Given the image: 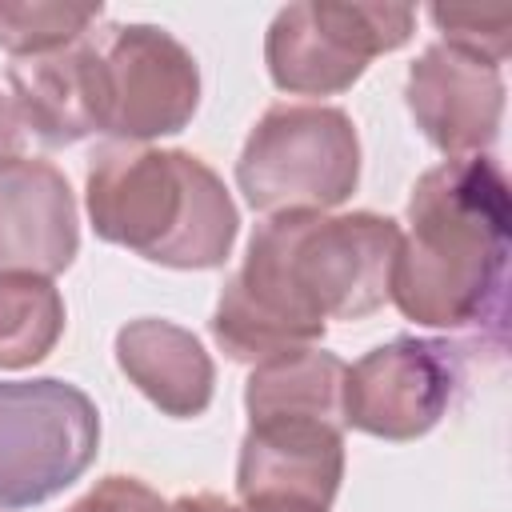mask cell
I'll return each mask as SVG.
<instances>
[{"label": "cell", "instance_id": "cell-1", "mask_svg": "<svg viewBox=\"0 0 512 512\" xmlns=\"http://www.w3.org/2000/svg\"><path fill=\"white\" fill-rule=\"evenodd\" d=\"M400 236L376 212L268 216L216 300L212 340L244 364L312 348L328 320H360L388 300Z\"/></svg>", "mask_w": 512, "mask_h": 512}, {"label": "cell", "instance_id": "cell-2", "mask_svg": "<svg viewBox=\"0 0 512 512\" xmlns=\"http://www.w3.org/2000/svg\"><path fill=\"white\" fill-rule=\"evenodd\" d=\"M512 252V200L492 156H456L428 168L408 200V236L392 264L388 296L428 328L504 332Z\"/></svg>", "mask_w": 512, "mask_h": 512}, {"label": "cell", "instance_id": "cell-3", "mask_svg": "<svg viewBox=\"0 0 512 512\" xmlns=\"http://www.w3.org/2000/svg\"><path fill=\"white\" fill-rule=\"evenodd\" d=\"M88 216L100 240L168 268H216L236 240L220 176L180 148L104 144L88 164Z\"/></svg>", "mask_w": 512, "mask_h": 512}, {"label": "cell", "instance_id": "cell-4", "mask_svg": "<svg viewBox=\"0 0 512 512\" xmlns=\"http://www.w3.org/2000/svg\"><path fill=\"white\" fill-rule=\"evenodd\" d=\"M360 180V140L340 108H268L236 160V184L256 212H324L352 196Z\"/></svg>", "mask_w": 512, "mask_h": 512}, {"label": "cell", "instance_id": "cell-5", "mask_svg": "<svg viewBox=\"0 0 512 512\" xmlns=\"http://www.w3.org/2000/svg\"><path fill=\"white\" fill-rule=\"evenodd\" d=\"M100 412L64 380H0V508L64 492L96 456Z\"/></svg>", "mask_w": 512, "mask_h": 512}, {"label": "cell", "instance_id": "cell-6", "mask_svg": "<svg viewBox=\"0 0 512 512\" xmlns=\"http://www.w3.org/2000/svg\"><path fill=\"white\" fill-rule=\"evenodd\" d=\"M416 12L404 4H332L308 0L276 12L264 60L272 84L296 96H332L352 88L368 60L412 36Z\"/></svg>", "mask_w": 512, "mask_h": 512}, {"label": "cell", "instance_id": "cell-7", "mask_svg": "<svg viewBox=\"0 0 512 512\" xmlns=\"http://www.w3.org/2000/svg\"><path fill=\"white\" fill-rule=\"evenodd\" d=\"M100 60V132L128 144L180 132L200 104L192 52L156 24H108L92 32Z\"/></svg>", "mask_w": 512, "mask_h": 512}, {"label": "cell", "instance_id": "cell-8", "mask_svg": "<svg viewBox=\"0 0 512 512\" xmlns=\"http://www.w3.org/2000/svg\"><path fill=\"white\" fill-rule=\"evenodd\" d=\"M460 368L448 344L400 336L344 376V424L380 440L424 436L452 404Z\"/></svg>", "mask_w": 512, "mask_h": 512}, {"label": "cell", "instance_id": "cell-9", "mask_svg": "<svg viewBox=\"0 0 512 512\" xmlns=\"http://www.w3.org/2000/svg\"><path fill=\"white\" fill-rule=\"evenodd\" d=\"M344 476V436L320 420L248 424L236 496L248 512H328Z\"/></svg>", "mask_w": 512, "mask_h": 512}, {"label": "cell", "instance_id": "cell-10", "mask_svg": "<svg viewBox=\"0 0 512 512\" xmlns=\"http://www.w3.org/2000/svg\"><path fill=\"white\" fill-rule=\"evenodd\" d=\"M408 112L416 128L448 156H480L504 116V80L496 64H484L452 44H432L408 68Z\"/></svg>", "mask_w": 512, "mask_h": 512}, {"label": "cell", "instance_id": "cell-11", "mask_svg": "<svg viewBox=\"0 0 512 512\" xmlns=\"http://www.w3.org/2000/svg\"><path fill=\"white\" fill-rule=\"evenodd\" d=\"M80 244L68 180L32 156L0 164V276H56Z\"/></svg>", "mask_w": 512, "mask_h": 512}, {"label": "cell", "instance_id": "cell-12", "mask_svg": "<svg viewBox=\"0 0 512 512\" xmlns=\"http://www.w3.org/2000/svg\"><path fill=\"white\" fill-rule=\"evenodd\" d=\"M12 108L44 144H76L100 132V60L92 28L40 56L8 64Z\"/></svg>", "mask_w": 512, "mask_h": 512}, {"label": "cell", "instance_id": "cell-13", "mask_svg": "<svg viewBox=\"0 0 512 512\" xmlns=\"http://www.w3.org/2000/svg\"><path fill=\"white\" fill-rule=\"evenodd\" d=\"M124 376L168 416H200L212 400V360L204 344L172 320H132L116 336Z\"/></svg>", "mask_w": 512, "mask_h": 512}, {"label": "cell", "instance_id": "cell-14", "mask_svg": "<svg viewBox=\"0 0 512 512\" xmlns=\"http://www.w3.org/2000/svg\"><path fill=\"white\" fill-rule=\"evenodd\" d=\"M344 360L300 348L252 368L244 384L248 424L260 420H320L344 428Z\"/></svg>", "mask_w": 512, "mask_h": 512}, {"label": "cell", "instance_id": "cell-15", "mask_svg": "<svg viewBox=\"0 0 512 512\" xmlns=\"http://www.w3.org/2000/svg\"><path fill=\"white\" fill-rule=\"evenodd\" d=\"M64 332V300L52 280L0 276V368L44 360Z\"/></svg>", "mask_w": 512, "mask_h": 512}, {"label": "cell", "instance_id": "cell-16", "mask_svg": "<svg viewBox=\"0 0 512 512\" xmlns=\"http://www.w3.org/2000/svg\"><path fill=\"white\" fill-rule=\"evenodd\" d=\"M100 20V4H56V0H0V48L20 56L56 52L80 40Z\"/></svg>", "mask_w": 512, "mask_h": 512}, {"label": "cell", "instance_id": "cell-17", "mask_svg": "<svg viewBox=\"0 0 512 512\" xmlns=\"http://www.w3.org/2000/svg\"><path fill=\"white\" fill-rule=\"evenodd\" d=\"M432 24L444 32L440 44H452L484 64H504L512 48V8L508 4H484V8H460V4H436Z\"/></svg>", "mask_w": 512, "mask_h": 512}, {"label": "cell", "instance_id": "cell-18", "mask_svg": "<svg viewBox=\"0 0 512 512\" xmlns=\"http://www.w3.org/2000/svg\"><path fill=\"white\" fill-rule=\"evenodd\" d=\"M68 512H172V504L160 500V492H152L136 476H104Z\"/></svg>", "mask_w": 512, "mask_h": 512}, {"label": "cell", "instance_id": "cell-19", "mask_svg": "<svg viewBox=\"0 0 512 512\" xmlns=\"http://www.w3.org/2000/svg\"><path fill=\"white\" fill-rule=\"evenodd\" d=\"M16 148H20V116H16V108L0 96V164L16 160Z\"/></svg>", "mask_w": 512, "mask_h": 512}, {"label": "cell", "instance_id": "cell-20", "mask_svg": "<svg viewBox=\"0 0 512 512\" xmlns=\"http://www.w3.org/2000/svg\"><path fill=\"white\" fill-rule=\"evenodd\" d=\"M172 512H244L236 504H228L224 496H212V492H196V496H180L172 504Z\"/></svg>", "mask_w": 512, "mask_h": 512}, {"label": "cell", "instance_id": "cell-21", "mask_svg": "<svg viewBox=\"0 0 512 512\" xmlns=\"http://www.w3.org/2000/svg\"><path fill=\"white\" fill-rule=\"evenodd\" d=\"M244 512H248V508H244Z\"/></svg>", "mask_w": 512, "mask_h": 512}]
</instances>
